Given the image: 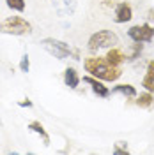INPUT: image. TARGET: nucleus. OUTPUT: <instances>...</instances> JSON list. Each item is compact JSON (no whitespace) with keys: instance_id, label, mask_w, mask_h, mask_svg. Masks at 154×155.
Segmentation results:
<instances>
[{"instance_id":"obj_1","label":"nucleus","mask_w":154,"mask_h":155,"mask_svg":"<svg viewBox=\"0 0 154 155\" xmlns=\"http://www.w3.org/2000/svg\"><path fill=\"white\" fill-rule=\"evenodd\" d=\"M83 69H85L87 74L97 78L105 83H115V81H119V78L122 76L121 67L112 65L105 57H96V55L83 58Z\"/></svg>"},{"instance_id":"obj_2","label":"nucleus","mask_w":154,"mask_h":155,"mask_svg":"<svg viewBox=\"0 0 154 155\" xmlns=\"http://www.w3.org/2000/svg\"><path fill=\"white\" fill-rule=\"evenodd\" d=\"M0 34L5 35H14V37H23L32 34V23L27 21L23 16H7L0 21Z\"/></svg>"},{"instance_id":"obj_3","label":"nucleus","mask_w":154,"mask_h":155,"mask_svg":"<svg viewBox=\"0 0 154 155\" xmlns=\"http://www.w3.org/2000/svg\"><path fill=\"white\" fill-rule=\"evenodd\" d=\"M119 44V35H117L114 30H97L94 32L89 41H87V49L90 53H97L101 49H108V48H114Z\"/></svg>"},{"instance_id":"obj_4","label":"nucleus","mask_w":154,"mask_h":155,"mask_svg":"<svg viewBox=\"0 0 154 155\" xmlns=\"http://www.w3.org/2000/svg\"><path fill=\"white\" fill-rule=\"evenodd\" d=\"M41 48L44 49L46 53H50L51 57H55L57 60H66V58L71 57V46L68 42L60 41V39H55V37H44L41 39Z\"/></svg>"},{"instance_id":"obj_5","label":"nucleus","mask_w":154,"mask_h":155,"mask_svg":"<svg viewBox=\"0 0 154 155\" xmlns=\"http://www.w3.org/2000/svg\"><path fill=\"white\" fill-rule=\"evenodd\" d=\"M128 37L133 42H152L154 41V25L149 21L140 23V25H133L128 30Z\"/></svg>"},{"instance_id":"obj_6","label":"nucleus","mask_w":154,"mask_h":155,"mask_svg":"<svg viewBox=\"0 0 154 155\" xmlns=\"http://www.w3.org/2000/svg\"><path fill=\"white\" fill-rule=\"evenodd\" d=\"M82 81L87 83V85L90 87V90H92V94H94L96 97H99V99H108V97L112 95V90L105 85V81H101V79H97V78L90 76V74L83 76Z\"/></svg>"},{"instance_id":"obj_7","label":"nucleus","mask_w":154,"mask_h":155,"mask_svg":"<svg viewBox=\"0 0 154 155\" xmlns=\"http://www.w3.org/2000/svg\"><path fill=\"white\" fill-rule=\"evenodd\" d=\"M133 19V7L129 2H117L114 7V21L117 25H122Z\"/></svg>"},{"instance_id":"obj_8","label":"nucleus","mask_w":154,"mask_h":155,"mask_svg":"<svg viewBox=\"0 0 154 155\" xmlns=\"http://www.w3.org/2000/svg\"><path fill=\"white\" fill-rule=\"evenodd\" d=\"M105 58L112 64V65H115V67H121L122 64L126 62V51L119 44L117 46H114V48H108L106 49V55Z\"/></svg>"},{"instance_id":"obj_9","label":"nucleus","mask_w":154,"mask_h":155,"mask_svg":"<svg viewBox=\"0 0 154 155\" xmlns=\"http://www.w3.org/2000/svg\"><path fill=\"white\" fill-rule=\"evenodd\" d=\"M112 95H122L124 99L131 101V99H135L138 95V92H136V87L129 85V83H119V85L112 88Z\"/></svg>"},{"instance_id":"obj_10","label":"nucleus","mask_w":154,"mask_h":155,"mask_svg":"<svg viewBox=\"0 0 154 155\" xmlns=\"http://www.w3.org/2000/svg\"><path fill=\"white\" fill-rule=\"evenodd\" d=\"M142 88L154 94V60H149V62H147L145 74H144V78H142Z\"/></svg>"},{"instance_id":"obj_11","label":"nucleus","mask_w":154,"mask_h":155,"mask_svg":"<svg viewBox=\"0 0 154 155\" xmlns=\"http://www.w3.org/2000/svg\"><path fill=\"white\" fill-rule=\"evenodd\" d=\"M80 81H82V78H80L76 69L75 67H66V71H64V85L69 87L71 90H76L78 85H80Z\"/></svg>"},{"instance_id":"obj_12","label":"nucleus","mask_w":154,"mask_h":155,"mask_svg":"<svg viewBox=\"0 0 154 155\" xmlns=\"http://www.w3.org/2000/svg\"><path fill=\"white\" fill-rule=\"evenodd\" d=\"M27 129H29L30 132H36L37 136H41V137H43V145H44V146H50V136H48L46 129H44V125H43L41 122L32 120V122H29Z\"/></svg>"},{"instance_id":"obj_13","label":"nucleus","mask_w":154,"mask_h":155,"mask_svg":"<svg viewBox=\"0 0 154 155\" xmlns=\"http://www.w3.org/2000/svg\"><path fill=\"white\" fill-rule=\"evenodd\" d=\"M154 104V94L152 92H142L140 95L135 97V106H138L140 109H149V107H152Z\"/></svg>"},{"instance_id":"obj_14","label":"nucleus","mask_w":154,"mask_h":155,"mask_svg":"<svg viewBox=\"0 0 154 155\" xmlns=\"http://www.w3.org/2000/svg\"><path fill=\"white\" fill-rule=\"evenodd\" d=\"M144 51V42H133L129 48L126 49V62H135L140 58Z\"/></svg>"},{"instance_id":"obj_15","label":"nucleus","mask_w":154,"mask_h":155,"mask_svg":"<svg viewBox=\"0 0 154 155\" xmlns=\"http://www.w3.org/2000/svg\"><path fill=\"white\" fill-rule=\"evenodd\" d=\"M5 5L14 12H25V9H27L25 0H5Z\"/></svg>"},{"instance_id":"obj_16","label":"nucleus","mask_w":154,"mask_h":155,"mask_svg":"<svg viewBox=\"0 0 154 155\" xmlns=\"http://www.w3.org/2000/svg\"><path fill=\"white\" fill-rule=\"evenodd\" d=\"M18 67H19V71H21L23 74H29L30 72V57H29V53H23V55H21Z\"/></svg>"},{"instance_id":"obj_17","label":"nucleus","mask_w":154,"mask_h":155,"mask_svg":"<svg viewBox=\"0 0 154 155\" xmlns=\"http://www.w3.org/2000/svg\"><path fill=\"white\" fill-rule=\"evenodd\" d=\"M114 153H115V155H126V153H129L128 143H124V141H117L115 146H114Z\"/></svg>"},{"instance_id":"obj_18","label":"nucleus","mask_w":154,"mask_h":155,"mask_svg":"<svg viewBox=\"0 0 154 155\" xmlns=\"http://www.w3.org/2000/svg\"><path fill=\"white\" fill-rule=\"evenodd\" d=\"M18 106L19 107H34V102L27 97V99H23V101H18Z\"/></svg>"},{"instance_id":"obj_19","label":"nucleus","mask_w":154,"mask_h":155,"mask_svg":"<svg viewBox=\"0 0 154 155\" xmlns=\"http://www.w3.org/2000/svg\"><path fill=\"white\" fill-rule=\"evenodd\" d=\"M64 5L69 9V12H73L76 9V0H64Z\"/></svg>"},{"instance_id":"obj_20","label":"nucleus","mask_w":154,"mask_h":155,"mask_svg":"<svg viewBox=\"0 0 154 155\" xmlns=\"http://www.w3.org/2000/svg\"><path fill=\"white\" fill-rule=\"evenodd\" d=\"M145 18H147V21H149L151 25H154V9L147 11V16H145Z\"/></svg>"},{"instance_id":"obj_21","label":"nucleus","mask_w":154,"mask_h":155,"mask_svg":"<svg viewBox=\"0 0 154 155\" xmlns=\"http://www.w3.org/2000/svg\"><path fill=\"white\" fill-rule=\"evenodd\" d=\"M71 57H73V60H82V57H80V49H71Z\"/></svg>"},{"instance_id":"obj_22","label":"nucleus","mask_w":154,"mask_h":155,"mask_svg":"<svg viewBox=\"0 0 154 155\" xmlns=\"http://www.w3.org/2000/svg\"><path fill=\"white\" fill-rule=\"evenodd\" d=\"M0 127H4V122H2V118H0Z\"/></svg>"}]
</instances>
